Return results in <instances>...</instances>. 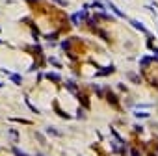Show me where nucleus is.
Returning <instances> with one entry per match:
<instances>
[{"label":"nucleus","instance_id":"nucleus-9","mask_svg":"<svg viewBox=\"0 0 158 156\" xmlns=\"http://www.w3.org/2000/svg\"><path fill=\"white\" fill-rule=\"evenodd\" d=\"M11 153H13L15 156H28L26 153H24V150H21L19 147H13V149H11Z\"/></svg>","mask_w":158,"mask_h":156},{"label":"nucleus","instance_id":"nucleus-8","mask_svg":"<svg viewBox=\"0 0 158 156\" xmlns=\"http://www.w3.org/2000/svg\"><path fill=\"white\" fill-rule=\"evenodd\" d=\"M71 22H73V24H78L80 22V19H82V11H78V13H74V15H71Z\"/></svg>","mask_w":158,"mask_h":156},{"label":"nucleus","instance_id":"nucleus-24","mask_svg":"<svg viewBox=\"0 0 158 156\" xmlns=\"http://www.w3.org/2000/svg\"><path fill=\"white\" fill-rule=\"evenodd\" d=\"M62 47H63L65 50H69V41H63V45H62Z\"/></svg>","mask_w":158,"mask_h":156},{"label":"nucleus","instance_id":"nucleus-27","mask_svg":"<svg viewBox=\"0 0 158 156\" xmlns=\"http://www.w3.org/2000/svg\"><path fill=\"white\" fill-rule=\"evenodd\" d=\"M0 45H2V41H0Z\"/></svg>","mask_w":158,"mask_h":156},{"label":"nucleus","instance_id":"nucleus-26","mask_svg":"<svg viewBox=\"0 0 158 156\" xmlns=\"http://www.w3.org/2000/svg\"><path fill=\"white\" fill-rule=\"evenodd\" d=\"M2 85H4V84H2V82H0V87H2Z\"/></svg>","mask_w":158,"mask_h":156},{"label":"nucleus","instance_id":"nucleus-11","mask_svg":"<svg viewBox=\"0 0 158 156\" xmlns=\"http://www.w3.org/2000/svg\"><path fill=\"white\" fill-rule=\"evenodd\" d=\"M54 112H56V113H58V115H60V117H63V119H71V115H69V113H65V112H62V110H60V108H56V110H54Z\"/></svg>","mask_w":158,"mask_h":156},{"label":"nucleus","instance_id":"nucleus-17","mask_svg":"<svg viewBox=\"0 0 158 156\" xmlns=\"http://www.w3.org/2000/svg\"><path fill=\"white\" fill-rule=\"evenodd\" d=\"M54 4H58V6H62V8L69 6V2H67V0H54Z\"/></svg>","mask_w":158,"mask_h":156},{"label":"nucleus","instance_id":"nucleus-22","mask_svg":"<svg viewBox=\"0 0 158 156\" xmlns=\"http://www.w3.org/2000/svg\"><path fill=\"white\" fill-rule=\"evenodd\" d=\"M117 87H119L121 91H126V85H125V84H119V85H117Z\"/></svg>","mask_w":158,"mask_h":156},{"label":"nucleus","instance_id":"nucleus-14","mask_svg":"<svg viewBox=\"0 0 158 156\" xmlns=\"http://www.w3.org/2000/svg\"><path fill=\"white\" fill-rule=\"evenodd\" d=\"M30 52H34V54H41L43 50H41V47H39V45H35V47H30Z\"/></svg>","mask_w":158,"mask_h":156},{"label":"nucleus","instance_id":"nucleus-5","mask_svg":"<svg viewBox=\"0 0 158 156\" xmlns=\"http://www.w3.org/2000/svg\"><path fill=\"white\" fill-rule=\"evenodd\" d=\"M106 99H108V102L112 104V106H115V108H117V104H119V102H117V99H115V95H114V93H110V91H108V93H106Z\"/></svg>","mask_w":158,"mask_h":156},{"label":"nucleus","instance_id":"nucleus-12","mask_svg":"<svg viewBox=\"0 0 158 156\" xmlns=\"http://www.w3.org/2000/svg\"><path fill=\"white\" fill-rule=\"evenodd\" d=\"M47 132H48L50 136H60V130H56L54 127H47Z\"/></svg>","mask_w":158,"mask_h":156},{"label":"nucleus","instance_id":"nucleus-7","mask_svg":"<svg viewBox=\"0 0 158 156\" xmlns=\"http://www.w3.org/2000/svg\"><path fill=\"white\" fill-rule=\"evenodd\" d=\"M45 76H47L48 80H52V82H60V80H62V76H60L58 73H47Z\"/></svg>","mask_w":158,"mask_h":156},{"label":"nucleus","instance_id":"nucleus-25","mask_svg":"<svg viewBox=\"0 0 158 156\" xmlns=\"http://www.w3.org/2000/svg\"><path fill=\"white\" fill-rule=\"evenodd\" d=\"M28 4H37V2H41V0H26Z\"/></svg>","mask_w":158,"mask_h":156},{"label":"nucleus","instance_id":"nucleus-13","mask_svg":"<svg viewBox=\"0 0 158 156\" xmlns=\"http://www.w3.org/2000/svg\"><path fill=\"white\" fill-rule=\"evenodd\" d=\"M134 115L138 119H147V117H149V113H147V112H136Z\"/></svg>","mask_w":158,"mask_h":156},{"label":"nucleus","instance_id":"nucleus-19","mask_svg":"<svg viewBox=\"0 0 158 156\" xmlns=\"http://www.w3.org/2000/svg\"><path fill=\"white\" fill-rule=\"evenodd\" d=\"M9 134H11L13 139H19V132H17V130H9Z\"/></svg>","mask_w":158,"mask_h":156},{"label":"nucleus","instance_id":"nucleus-15","mask_svg":"<svg viewBox=\"0 0 158 156\" xmlns=\"http://www.w3.org/2000/svg\"><path fill=\"white\" fill-rule=\"evenodd\" d=\"M91 6H93V8H99V9H104V4L100 2V0H95V2L91 4Z\"/></svg>","mask_w":158,"mask_h":156},{"label":"nucleus","instance_id":"nucleus-16","mask_svg":"<svg viewBox=\"0 0 158 156\" xmlns=\"http://www.w3.org/2000/svg\"><path fill=\"white\" fill-rule=\"evenodd\" d=\"M26 104H28V108H30V110H32V112H34V113H39V110H37V108H35V106H34V104H32V102H30V100H28V99H26Z\"/></svg>","mask_w":158,"mask_h":156},{"label":"nucleus","instance_id":"nucleus-23","mask_svg":"<svg viewBox=\"0 0 158 156\" xmlns=\"http://www.w3.org/2000/svg\"><path fill=\"white\" fill-rule=\"evenodd\" d=\"M134 130H136V132H143V128H141L140 125H136V127H134Z\"/></svg>","mask_w":158,"mask_h":156},{"label":"nucleus","instance_id":"nucleus-10","mask_svg":"<svg viewBox=\"0 0 158 156\" xmlns=\"http://www.w3.org/2000/svg\"><path fill=\"white\" fill-rule=\"evenodd\" d=\"M48 63H50V65H54V67H58V69L62 67V63H60V59H56V58H48Z\"/></svg>","mask_w":158,"mask_h":156},{"label":"nucleus","instance_id":"nucleus-2","mask_svg":"<svg viewBox=\"0 0 158 156\" xmlns=\"http://www.w3.org/2000/svg\"><path fill=\"white\" fill-rule=\"evenodd\" d=\"M151 62H154V56H143L140 59V65H141V69H145L147 65H151Z\"/></svg>","mask_w":158,"mask_h":156},{"label":"nucleus","instance_id":"nucleus-18","mask_svg":"<svg viewBox=\"0 0 158 156\" xmlns=\"http://www.w3.org/2000/svg\"><path fill=\"white\" fill-rule=\"evenodd\" d=\"M9 121H17V123H22V125H30V123H32V121H26V119H9Z\"/></svg>","mask_w":158,"mask_h":156},{"label":"nucleus","instance_id":"nucleus-20","mask_svg":"<svg viewBox=\"0 0 158 156\" xmlns=\"http://www.w3.org/2000/svg\"><path fill=\"white\" fill-rule=\"evenodd\" d=\"M129 78H130V80H134V82H136V84H138V82H140V78H138V76H136V74H132V73H129Z\"/></svg>","mask_w":158,"mask_h":156},{"label":"nucleus","instance_id":"nucleus-1","mask_svg":"<svg viewBox=\"0 0 158 156\" xmlns=\"http://www.w3.org/2000/svg\"><path fill=\"white\" fill-rule=\"evenodd\" d=\"M129 22H130V24H132V26H134L136 30H140L141 34H145V36H149V30H147V28H145V26H143V24H141L140 21H134V19H129Z\"/></svg>","mask_w":158,"mask_h":156},{"label":"nucleus","instance_id":"nucleus-3","mask_svg":"<svg viewBox=\"0 0 158 156\" xmlns=\"http://www.w3.org/2000/svg\"><path fill=\"white\" fill-rule=\"evenodd\" d=\"M108 8H110V9H112V11H114L115 15H117V17H121V19H126V15H125L123 11H119V9H117V6H114L112 2H108Z\"/></svg>","mask_w":158,"mask_h":156},{"label":"nucleus","instance_id":"nucleus-4","mask_svg":"<svg viewBox=\"0 0 158 156\" xmlns=\"http://www.w3.org/2000/svg\"><path fill=\"white\" fill-rule=\"evenodd\" d=\"M9 78H11V82H15L17 85H21V84H22V76H21L19 73H11V74H9Z\"/></svg>","mask_w":158,"mask_h":156},{"label":"nucleus","instance_id":"nucleus-21","mask_svg":"<svg viewBox=\"0 0 158 156\" xmlns=\"http://www.w3.org/2000/svg\"><path fill=\"white\" fill-rule=\"evenodd\" d=\"M130 154H132V156H141V154H140V150H138V149H132V150H130Z\"/></svg>","mask_w":158,"mask_h":156},{"label":"nucleus","instance_id":"nucleus-6","mask_svg":"<svg viewBox=\"0 0 158 156\" xmlns=\"http://www.w3.org/2000/svg\"><path fill=\"white\" fill-rule=\"evenodd\" d=\"M115 71V67H114V65H110V67H106V69H103V71H100L99 74H97V76H106V74H112V73H114Z\"/></svg>","mask_w":158,"mask_h":156}]
</instances>
